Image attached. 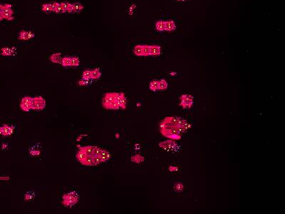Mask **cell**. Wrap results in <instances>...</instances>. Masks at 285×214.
<instances>
[{
  "label": "cell",
  "instance_id": "obj_1",
  "mask_svg": "<svg viewBox=\"0 0 285 214\" xmlns=\"http://www.w3.org/2000/svg\"><path fill=\"white\" fill-rule=\"evenodd\" d=\"M63 204L67 207H71L78 201V195L76 192L64 194L63 196Z\"/></svg>",
  "mask_w": 285,
  "mask_h": 214
},
{
  "label": "cell",
  "instance_id": "obj_2",
  "mask_svg": "<svg viewBox=\"0 0 285 214\" xmlns=\"http://www.w3.org/2000/svg\"><path fill=\"white\" fill-rule=\"evenodd\" d=\"M46 106V101L42 97H36L32 98L31 104V109L41 111L43 110Z\"/></svg>",
  "mask_w": 285,
  "mask_h": 214
},
{
  "label": "cell",
  "instance_id": "obj_3",
  "mask_svg": "<svg viewBox=\"0 0 285 214\" xmlns=\"http://www.w3.org/2000/svg\"><path fill=\"white\" fill-rule=\"evenodd\" d=\"M1 14H2L3 18L5 19L9 20V21L14 19V12L12 10V7L11 4H4V7H3V10L1 12Z\"/></svg>",
  "mask_w": 285,
  "mask_h": 214
},
{
  "label": "cell",
  "instance_id": "obj_4",
  "mask_svg": "<svg viewBox=\"0 0 285 214\" xmlns=\"http://www.w3.org/2000/svg\"><path fill=\"white\" fill-rule=\"evenodd\" d=\"M117 94L118 93H106L105 94L102 99V104L105 109H108L110 104L115 101V98H116Z\"/></svg>",
  "mask_w": 285,
  "mask_h": 214
},
{
  "label": "cell",
  "instance_id": "obj_5",
  "mask_svg": "<svg viewBox=\"0 0 285 214\" xmlns=\"http://www.w3.org/2000/svg\"><path fill=\"white\" fill-rule=\"evenodd\" d=\"M115 101L118 104L119 108L126 109L127 104V99L126 98L124 93H118L116 98H115Z\"/></svg>",
  "mask_w": 285,
  "mask_h": 214
},
{
  "label": "cell",
  "instance_id": "obj_6",
  "mask_svg": "<svg viewBox=\"0 0 285 214\" xmlns=\"http://www.w3.org/2000/svg\"><path fill=\"white\" fill-rule=\"evenodd\" d=\"M181 103L180 106H182L183 108H190V106L193 104V98L190 97L188 95H183L180 97Z\"/></svg>",
  "mask_w": 285,
  "mask_h": 214
},
{
  "label": "cell",
  "instance_id": "obj_7",
  "mask_svg": "<svg viewBox=\"0 0 285 214\" xmlns=\"http://www.w3.org/2000/svg\"><path fill=\"white\" fill-rule=\"evenodd\" d=\"M13 131L14 128L12 126L8 125H2V126L0 127V134L4 136H10L13 133Z\"/></svg>",
  "mask_w": 285,
  "mask_h": 214
},
{
  "label": "cell",
  "instance_id": "obj_8",
  "mask_svg": "<svg viewBox=\"0 0 285 214\" xmlns=\"http://www.w3.org/2000/svg\"><path fill=\"white\" fill-rule=\"evenodd\" d=\"M83 9V5L80 2H75L71 4V7L69 10V13H78Z\"/></svg>",
  "mask_w": 285,
  "mask_h": 214
},
{
  "label": "cell",
  "instance_id": "obj_9",
  "mask_svg": "<svg viewBox=\"0 0 285 214\" xmlns=\"http://www.w3.org/2000/svg\"><path fill=\"white\" fill-rule=\"evenodd\" d=\"M81 162L83 165H84V166H96V163L94 161V160H93V157L91 155H86V157H85Z\"/></svg>",
  "mask_w": 285,
  "mask_h": 214
},
{
  "label": "cell",
  "instance_id": "obj_10",
  "mask_svg": "<svg viewBox=\"0 0 285 214\" xmlns=\"http://www.w3.org/2000/svg\"><path fill=\"white\" fill-rule=\"evenodd\" d=\"M15 48H8V47H3L1 49V54L4 56H12L15 54Z\"/></svg>",
  "mask_w": 285,
  "mask_h": 214
},
{
  "label": "cell",
  "instance_id": "obj_11",
  "mask_svg": "<svg viewBox=\"0 0 285 214\" xmlns=\"http://www.w3.org/2000/svg\"><path fill=\"white\" fill-rule=\"evenodd\" d=\"M176 28L175 24L172 20H168L165 22V30L168 31H171L175 30Z\"/></svg>",
  "mask_w": 285,
  "mask_h": 214
},
{
  "label": "cell",
  "instance_id": "obj_12",
  "mask_svg": "<svg viewBox=\"0 0 285 214\" xmlns=\"http://www.w3.org/2000/svg\"><path fill=\"white\" fill-rule=\"evenodd\" d=\"M161 53V47L157 45L150 46V56H157Z\"/></svg>",
  "mask_w": 285,
  "mask_h": 214
},
{
  "label": "cell",
  "instance_id": "obj_13",
  "mask_svg": "<svg viewBox=\"0 0 285 214\" xmlns=\"http://www.w3.org/2000/svg\"><path fill=\"white\" fill-rule=\"evenodd\" d=\"M50 60L54 64H59L61 62V57L60 53H55L50 56Z\"/></svg>",
  "mask_w": 285,
  "mask_h": 214
},
{
  "label": "cell",
  "instance_id": "obj_14",
  "mask_svg": "<svg viewBox=\"0 0 285 214\" xmlns=\"http://www.w3.org/2000/svg\"><path fill=\"white\" fill-rule=\"evenodd\" d=\"M100 156L101 158L102 162H105L109 159V158L111 157V153L107 151L102 150L101 152Z\"/></svg>",
  "mask_w": 285,
  "mask_h": 214
},
{
  "label": "cell",
  "instance_id": "obj_15",
  "mask_svg": "<svg viewBox=\"0 0 285 214\" xmlns=\"http://www.w3.org/2000/svg\"><path fill=\"white\" fill-rule=\"evenodd\" d=\"M94 149H95V146H86L80 148V150H82L86 155H91V154H92L93 151L94 150Z\"/></svg>",
  "mask_w": 285,
  "mask_h": 214
},
{
  "label": "cell",
  "instance_id": "obj_16",
  "mask_svg": "<svg viewBox=\"0 0 285 214\" xmlns=\"http://www.w3.org/2000/svg\"><path fill=\"white\" fill-rule=\"evenodd\" d=\"M134 53L136 56H143V45H136L134 48Z\"/></svg>",
  "mask_w": 285,
  "mask_h": 214
},
{
  "label": "cell",
  "instance_id": "obj_17",
  "mask_svg": "<svg viewBox=\"0 0 285 214\" xmlns=\"http://www.w3.org/2000/svg\"><path fill=\"white\" fill-rule=\"evenodd\" d=\"M101 76V73L99 69H95L94 70H91V79H99Z\"/></svg>",
  "mask_w": 285,
  "mask_h": 214
},
{
  "label": "cell",
  "instance_id": "obj_18",
  "mask_svg": "<svg viewBox=\"0 0 285 214\" xmlns=\"http://www.w3.org/2000/svg\"><path fill=\"white\" fill-rule=\"evenodd\" d=\"M61 64L63 67H65L71 66V57H69V56H65V57H64L61 59Z\"/></svg>",
  "mask_w": 285,
  "mask_h": 214
},
{
  "label": "cell",
  "instance_id": "obj_19",
  "mask_svg": "<svg viewBox=\"0 0 285 214\" xmlns=\"http://www.w3.org/2000/svg\"><path fill=\"white\" fill-rule=\"evenodd\" d=\"M155 28L158 31H165V22L162 21V20L157 22L156 24H155Z\"/></svg>",
  "mask_w": 285,
  "mask_h": 214
},
{
  "label": "cell",
  "instance_id": "obj_20",
  "mask_svg": "<svg viewBox=\"0 0 285 214\" xmlns=\"http://www.w3.org/2000/svg\"><path fill=\"white\" fill-rule=\"evenodd\" d=\"M61 8L63 9L64 12H69L70 10L71 7V4H70L69 2H67V1H64V2H61L60 4Z\"/></svg>",
  "mask_w": 285,
  "mask_h": 214
},
{
  "label": "cell",
  "instance_id": "obj_21",
  "mask_svg": "<svg viewBox=\"0 0 285 214\" xmlns=\"http://www.w3.org/2000/svg\"><path fill=\"white\" fill-rule=\"evenodd\" d=\"M168 88V83L164 79L158 81V89L160 90H165Z\"/></svg>",
  "mask_w": 285,
  "mask_h": 214
},
{
  "label": "cell",
  "instance_id": "obj_22",
  "mask_svg": "<svg viewBox=\"0 0 285 214\" xmlns=\"http://www.w3.org/2000/svg\"><path fill=\"white\" fill-rule=\"evenodd\" d=\"M150 89L153 92H156L157 90H158V81L153 80L151 81L150 84Z\"/></svg>",
  "mask_w": 285,
  "mask_h": 214
},
{
  "label": "cell",
  "instance_id": "obj_23",
  "mask_svg": "<svg viewBox=\"0 0 285 214\" xmlns=\"http://www.w3.org/2000/svg\"><path fill=\"white\" fill-rule=\"evenodd\" d=\"M18 38L19 40H28V31L24 30L20 31Z\"/></svg>",
  "mask_w": 285,
  "mask_h": 214
},
{
  "label": "cell",
  "instance_id": "obj_24",
  "mask_svg": "<svg viewBox=\"0 0 285 214\" xmlns=\"http://www.w3.org/2000/svg\"><path fill=\"white\" fill-rule=\"evenodd\" d=\"M143 56H150V46L148 45H143Z\"/></svg>",
  "mask_w": 285,
  "mask_h": 214
},
{
  "label": "cell",
  "instance_id": "obj_25",
  "mask_svg": "<svg viewBox=\"0 0 285 214\" xmlns=\"http://www.w3.org/2000/svg\"><path fill=\"white\" fill-rule=\"evenodd\" d=\"M79 59L76 56H73V57L71 58V66H72V67H77V66L79 65Z\"/></svg>",
  "mask_w": 285,
  "mask_h": 214
},
{
  "label": "cell",
  "instance_id": "obj_26",
  "mask_svg": "<svg viewBox=\"0 0 285 214\" xmlns=\"http://www.w3.org/2000/svg\"><path fill=\"white\" fill-rule=\"evenodd\" d=\"M86 154H85L82 150H80L79 149V151L77 152V154H76V158L78 159V161L81 162V160H82L83 158L86 157Z\"/></svg>",
  "mask_w": 285,
  "mask_h": 214
},
{
  "label": "cell",
  "instance_id": "obj_27",
  "mask_svg": "<svg viewBox=\"0 0 285 214\" xmlns=\"http://www.w3.org/2000/svg\"><path fill=\"white\" fill-rule=\"evenodd\" d=\"M31 101H32V98H31V97H28V96H26V97H24L22 99H21V104H24L30 105V106H31Z\"/></svg>",
  "mask_w": 285,
  "mask_h": 214
},
{
  "label": "cell",
  "instance_id": "obj_28",
  "mask_svg": "<svg viewBox=\"0 0 285 214\" xmlns=\"http://www.w3.org/2000/svg\"><path fill=\"white\" fill-rule=\"evenodd\" d=\"M42 10L46 13H49V12H52L51 11V4H44L42 7Z\"/></svg>",
  "mask_w": 285,
  "mask_h": 214
},
{
  "label": "cell",
  "instance_id": "obj_29",
  "mask_svg": "<svg viewBox=\"0 0 285 214\" xmlns=\"http://www.w3.org/2000/svg\"><path fill=\"white\" fill-rule=\"evenodd\" d=\"M82 79L89 80L91 79V71L86 70L82 73Z\"/></svg>",
  "mask_w": 285,
  "mask_h": 214
},
{
  "label": "cell",
  "instance_id": "obj_30",
  "mask_svg": "<svg viewBox=\"0 0 285 214\" xmlns=\"http://www.w3.org/2000/svg\"><path fill=\"white\" fill-rule=\"evenodd\" d=\"M102 149H101V148L98 147V146H95V149L93 151L92 154H91L92 156H100L101 152Z\"/></svg>",
  "mask_w": 285,
  "mask_h": 214
},
{
  "label": "cell",
  "instance_id": "obj_31",
  "mask_svg": "<svg viewBox=\"0 0 285 214\" xmlns=\"http://www.w3.org/2000/svg\"><path fill=\"white\" fill-rule=\"evenodd\" d=\"M119 108H119V106L115 101L111 102L109 106H108V109H119Z\"/></svg>",
  "mask_w": 285,
  "mask_h": 214
},
{
  "label": "cell",
  "instance_id": "obj_32",
  "mask_svg": "<svg viewBox=\"0 0 285 214\" xmlns=\"http://www.w3.org/2000/svg\"><path fill=\"white\" fill-rule=\"evenodd\" d=\"M20 107H21V109L24 111H29L31 109L30 105L24 104H20Z\"/></svg>",
  "mask_w": 285,
  "mask_h": 214
},
{
  "label": "cell",
  "instance_id": "obj_33",
  "mask_svg": "<svg viewBox=\"0 0 285 214\" xmlns=\"http://www.w3.org/2000/svg\"><path fill=\"white\" fill-rule=\"evenodd\" d=\"M175 191L176 192H180L183 190V186L182 185L181 183H177L175 185Z\"/></svg>",
  "mask_w": 285,
  "mask_h": 214
},
{
  "label": "cell",
  "instance_id": "obj_34",
  "mask_svg": "<svg viewBox=\"0 0 285 214\" xmlns=\"http://www.w3.org/2000/svg\"><path fill=\"white\" fill-rule=\"evenodd\" d=\"M132 160L136 162V163H140V162L143 160V158L141 157V156H133L132 158Z\"/></svg>",
  "mask_w": 285,
  "mask_h": 214
},
{
  "label": "cell",
  "instance_id": "obj_35",
  "mask_svg": "<svg viewBox=\"0 0 285 214\" xmlns=\"http://www.w3.org/2000/svg\"><path fill=\"white\" fill-rule=\"evenodd\" d=\"M59 3H58V2H53V3H51V11H52V12H55V11H56V8L58 7V6H59Z\"/></svg>",
  "mask_w": 285,
  "mask_h": 214
},
{
  "label": "cell",
  "instance_id": "obj_36",
  "mask_svg": "<svg viewBox=\"0 0 285 214\" xmlns=\"http://www.w3.org/2000/svg\"><path fill=\"white\" fill-rule=\"evenodd\" d=\"M78 84H79V85H81V86H86V85L89 84V80L82 79L78 82Z\"/></svg>",
  "mask_w": 285,
  "mask_h": 214
},
{
  "label": "cell",
  "instance_id": "obj_37",
  "mask_svg": "<svg viewBox=\"0 0 285 214\" xmlns=\"http://www.w3.org/2000/svg\"><path fill=\"white\" fill-rule=\"evenodd\" d=\"M55 12H56V13H58V14L64 13V10H63V9H62V8H61L60 4H59V5L58 6V7L56 8V11H55Z\"/></svg>",
  "mask_w": 285,
  "mask_h": 214
},
{
  "label": "cell",
  "instance_id": "obj_38",
  "mask_svg": "<svg viewBox=\"0 0 285 214\" xmlns=\"http://www.w3.org/2000/svg\"><path fill=\"white\" fill-rule=\"evenodd\" d=\"M34 37V34L32 31H28V39H32Z\"/></svg>",
  "mask_w": 285,
  "mask_h": 214
},
{
  "label": "cell",
  "instance_id": "obj_39",
  "mask_svg": "<svg viewBox=\"0 0 285 214\" xmlns=\"http://www.w3.org/2000/svg\"><path fill=\"white\" fill-rule=\"evenodd\" d=\"M32 199H33V196H31V195L29 194V193H27V194L25 195V199L27 200V201H29V200H31Z\"/></svg>",
  "mask_w": 285,
  "mask_h": 214
},
{
  "label": "cell",
  "instance_id": "obj_40",
  "mask_svg": "<svg viewBox=\"0 0 285 214\" xmlns=\"http://www.w3.org/2000/svg\"><path fill=\"white\" fill-rule=\"evenodd\" d=\"M3 7H4V4H0V12H2V10H3Z\"/></svg>",
  "mask_w": 285,
  "mask_h": 214
},
{
  "label": "cell",
  "instance_id": "obj_41",
  "mask_svg": "<svg viewBox=\"0 0 285 214\" xmlns=\"http://www.w3.org/2000/svg\"><path fill=\"white\" fill-rule=\"evenodd\" d=\"M3 16H2V14H1V12H0V22H1L3 20Z\"/></svg>",
  "mask_w": 285,
  "mask_h": 214
}]
</instances>
